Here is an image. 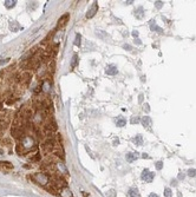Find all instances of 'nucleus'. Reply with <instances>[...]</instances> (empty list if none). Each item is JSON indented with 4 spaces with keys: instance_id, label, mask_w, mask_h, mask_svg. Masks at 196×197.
Returning a JSON list of instances; mask_svg holds the SVG:
<instances>
[{
    "instance_id": "f257e3e1",
    "label": "nucleus",
    "mask_w": 196,
    "mask_h": 197,
    "mask_svg": "<svg viewBox=\"0 0 196 197\" xmlns=\"http://www.w3.org/2000/svg\"><path fill=\"white\" fill-rule=\"evenodd\" d=\"M32 178H33V180L36 183L40 184V185H46L50 182V177L45 172H37L36 175H33Z\"/></svg>"
},
{
    "instance_id": "f03ea898",
    "label": "nucleus",
    "mask_w": 196,
    "mask_h": 197,
    "mask_svg": "<svg viewBox=\"0 0 196 197\" xmlns=\"http://www.w3.org/2000/svg\"><path fill=\"white\" fill-rule=\"evenodd\" d=\"M57 143L53 141L52 138H48L47 141H45V143L42 145V147H43V151H44L45 153H51V152H53L54 151V149H56V146H57Z\"/></svg>"
},
{
    "instance_id": "7ed1b4c3",
    "label": "nucleus",
    "mask_w": 196,
    "mask_h": 197,
    "mask_svg": "<svg viewBox=\"0 0 196 197\" xmlns=\"http://www.w3.org/2000/svg\"><path fill=\"white\" fill-rule=\"evenodd\" d=\"M9 124H10V117L5 116V114H0V135L5 132Z\"/></svg>"
},
{
    "instance_id": "20e7f679",
    "label": "nucleus",
    "mask_w": 196,
    "mask_h": 197,
    "mask_svg": "<svg viewBox=\"0 0 196 197\" xmlns=\"http://www.w3.org/2000/svg\"><path fill=\"white\" fill-rule=\"evenodd\" d=\"M12 136H13V138L15 139H22L24 138V135H25V131H24V128H17V126H13L12 128Z\"/></svg>"
},
{
    "instance_id": "39448f33",
    "label": "nucleus",
    "mask_w": 196,
    "mask_h": 197,
    "mask_svg": "<svg viewBox=\"0 0 196 197\" xmlns=\"http://www.w3.org/2000/svg\"><path fill=\"white\" fill-rule=\"evenodd\" d=\"M154 177H155V174L151 172L149 169H145L142 172V179L145 180L146 183H151L152 180H154Z\"/></svg>"
},
{
    "instance_id": "423d86ee",
    "label": "nucleus",
    "mask_w": 196,
    "mask_h": 197,
    "mask_svg": "<svg viewBox=\"0 0 196 197\" xmlns=\"http://www.w3.org/2000/svg\"><path fill=\"white\" fill-rule=\"evenodd\" d=\"M97 12H98V5H97V3H96V1H93L92 6L90 7L89 11H87V13H86V18H92L93 15L97 13Z\"/></svg>"
},
{
    "instance_id": "0eeeda50",
    "label": "nucleus",
    "mask_w": 196,
    "mask_h": 197,
    "mask_svg": "<svg viewBox=\"0 0 196 197\" xmlns=\"http://www.w3.org/2000/svg\"><path fill=\"white\" fill-rule=\"evenodd\" d=\"M69 19H70V14L69 13L64 14L63 17H60L59 18V20H58V27H64V26L67 24Z\"/></svg>"
},
{
    "instance_id": "6e6552de",
    "label": "nucleus",
    "mask_w": 196,
    "mask_h": 197,
    "mask_svg": "<svg viewBox=\"0 0 196 197\" xmlns=\"http://www.w3.org/2000/svg\"><path fill=\"white\" fill-rule=\"evenodd\" d=\"M105 73L109 76H115L118 73V70L115 65H108L107 69H105Z\"/></svg>"
},
{
    "instance_id": "1a4fd4ad",
    "label": "nucleus",
    "mask_w": 196,
    "mask_h": 197,
    "mask_svg": "<svg viewBox=\"0 0 196 197\" xmlns=\"http://www.w3.org/2000/svg\"><path fill=\"white\" fill-rule=\"evenodd\" d=\"M128 196L129 197H141V194L137 188H130L129 191H128Z\"/></svg>"
},
{
    "instance_id": "9d476101",
    "label": "nucleus",
    "mask_w": 196,
    "mask_h": 197,
    "mask_svg": "<svg viewBox=\"0 0 196 197\" xmlns=\"http://www.w3.org/2000/svg\"><path fill=\"white\" fill-rule=\"evenodd\" d=\"M125 124H126V119L123 116L117 117V119H116V125H117L118 128H123Z\"/></svg>"
},
{
    "instance_id": "9b49d317",
    "label": "nucleus",
    "mask_w": 196,
    "mask_h": 197,
    "mask_svg": "<svg viewBox=\"0 0 196 197\" xmlns=\"http://www.w3.org/2000/svg\"><path fill=\"white\" fill-rule=\"evenodd\" d=\"M60 197H73V196H72V192L70 191V189L66 186V188L60 190Z\"/></svg>"
},
{
    "instance_id": "f8f14e48",
    "label": "nucleus",
    "mask_w": 196,
    "mask_h": 197,
    "mask_svg": "<svg viewBox=\"0 0 196 197\" xmlns=\"http://www.w3.org/2000/svg\"><path fill=\"white\" fill-rule=\"evenodd\" d=\"M141 122H142V125L143 126H144V128H149V126H150V125H151V119H150V117L149 116H144L142 118V119H141Z\"/></svg>"
},
{
    "instance_id": "ddd939ff",
    "label": "nucleus",
    "mask_w": 196,
    "mask_h": 197,
    "mask_svg": "<svg viewBox=\"0 0 196 197\" xmlns=\"http://www.w3.org/2000/svg\"><path fill=\"white\" fill-rule=\"evenodd\" d=\"M135 17L137 19H143V17H144V10H143V7H138L137 10H135Z\"/></svg>"
},
{
    "instance_id": "4468645a",
    "label": "nucleus",
    "mask_w": 196,
    "mask_h": 197,
    "mask_svg": "<svg viewBox=\"0 0 196 197\" xmlns=\"http://www.w3.org/2000/svg\"><path fill=\"white\" fill-rule=\"evenodd\" d=\"M137 158H138V156L136 155L135 152H129V153H126V161L129 162V163H132V162H135Z\"/></svg>"
},
{
    "instance_id": "2eb2a0df",
    "label": "nucleus",
    "mask_w": 196,
    "mask_h": 197,
    "mask_svg": "<svg viewBox=\"0 0 196 197\" xmlns=\"http://www.w3.org/2000/svg\"><path fill=\"white\" fill-rule=\"evenodd\" d=\"M15 4H17L15 0H6V1H4V5H5L6 9H13Z\"/></svg>"
},
{
    "instance_id": "dca6fc26",
    "label": "nucleus",
    "mask_w": 196,
    "mask_h": 197,
    "mask_svg": "<svg viewBox=\"0 0 196 197\" xmlns=\"http://www.w3.org/2000/svg\"><path fill=\"white\" fill-rule=\"evenodd\" d=\"M54 67H56V63H54V60H50L47 63V72L48 73H53L54 72Z\"/></svg>"
},
{
    "instance_id": "f3484780",
    "label": "nucleus",
    "mask_w": 196,
    "mask_h": 197,
    "mask_svg": "<svg viewBox=\"0 0 196 197\" xmlns=\"http://www.w3.org/2000/svg\"><path fill=\"white\" fill-rule=\"evenodd\" d=\"M0 167L1 168H4V169H12L13 168V165H12L10 162H7V161H4V162H0Z\"/></svg>"
},
{
    "instance_id": "a211bd4d",
    "label": "nucleus",
    "mask_w": 196,
    "mask_h": 197,
    "mask_svg": "<svg viewBox=\"0 0 196 197\" xmlns=\"http://www.w3.org/2000/svg\"><path fill=\"white\" fill-rule=\"evenodd\" d=\"M134 143L136 145H142L143 144V138H142V136L141 135H138V136H136L134 138Z\"/></svg>"
},
{
    "instance_id": "6ab92c4d",
    "label": "nucleus",
    "mask_w": 196,
    "mask_h": 197,
    "mask_svg": "<svg viewBox=\"0 0 196 197\" xmlns=\"http://www.w3.org/2000/svg\"><path fill=\"white\" fill-rule=\"evenodd\" d=\"M77 63H78V56H77V54H75V56L72 57V61H71V67H72V69H75V67L77 66Z\"/></svg>"
},
{
    "instance_id": "aec40b11",
    "label": "nucleus",
    "mask_w": 196,
    "mask_h": 197,
    "mask_svg": "<svg viewBox=\"0 0 196 197\" xmlns=\"http://www.w3.org/2000/svg\"><path fill=\"white\" fill-rule=\"evenodd\" d=\"M10 28H11L12 31H18L20 28V26L18 25L15 21H13V22H11V24H10Z\"/></svg>"
},
{
    "instance_id": "412c9836",
    "label": "nucleus",
    "mask_w": 196,
    "mask_h": 197,
    "mask_svg": "<svg viewBox=\"0 0 196 197\" xmlns=\"http://www.w3.org/2000/svg\"><path fill=\"white\" fill-rule=\"evenodd\" d=\"M80 39H81V36L79 33H77L76 34V40H75V45H76V46H80Z\"/></svg>"
},
{
    "instance_id": "4be33fe9",
    "label": "nucleus",
    "mask_w": 196,
    "mask_h": 197,
    "mask_svg": "<svg viewBox=\"0 0 196 197\" xmlns=\"http://www.w3.org/2000/svg\"><path fill=\"white\" fill-rule=\"evenodd\" d=\"M151 30L152 31H156V32H158V33H163V30L161 27H158L157 25H154V24H151Z\"/></svg>"
},
{
    "instance_id": "5701e85b",
    "label": "nucleus",
    "mask_w": 196,
    "mask_h": 197,
    "mask_svg": "<svg viewBox=\"0 0 196 197\" xmlns=\"http://www.w3.org/2000/svg\"><path fill=\"white\" fill-rule=\"evenodd\" d=\"M30 161H31V162L40 161V153H36V155H34V157H31V158H30Z\"/></svg>"
},
{
    "instance_id": "b1692460",
    "label": "nucleus",
    "mask_w": 196,
    "mask_h": 197,
    "mask_svg": "<svg viewBox=\"0 0 196 197\" xmlns=\"http://www.w3.org/2000/svg\"><path fill=\"white\" fill-rule=\"evenodd\" d=\"M188 176H190V177H195V176H196V170L195 169H189V170H188Z\"/></svg>"
},
{
    "instance_id": "393cba45",
    "label": "nucleus",
    "mask_w": 196,
    "mask_h": 197,
    "mask_svg": "<svg viewBox=\"0 0 196 197\" xmlns=\"http://www.w3.org/2000/svg\"><path fill=\"white\" fill-rule=\"evenodd\" d=\"M171 190L169 188H167V189H164V196L165 197H171Z\"/></svg>"
},
{
    "instance_id": "a878e982",
    "label": "nucleus",
    "mask_w": 196,
    "mask_h": 197,
    "mask_svg": "<svg viewBox=\"0 0 196 197\" xmlns=\"http://www.w3.org/2000/svg\"><path fill=\"white\" fill-rule=\"evenodd\" d=\"M162 167H163V163H162L161 161L156 163V169H157V170H161V169H162Z\"/></svg>"
},
{
    "instance_id": "bb28decb",
    "label": "nucleus",
    "mask_w": 196,
    "mask_h": 197,
    "mask_svg": "<svg viewBox=\"0 0 196 197\" xmlns=\"http://www.w3.org/2000/svg\"><path fill=\"white\" fill-rule=\"evenodd\" d=\"M140 118H138V117H134V118H132V119H131V123H132V124H137V123L138 122H140Z\"/></svg>"
},
{
    "instance_id": "cd10ccee",
    "label": "nucleus",
    "mask_w": 196,
    "mask_h": 197,
    "mask_svg": "<svg viewBox=\"0 0 196 197\" xmlns=\"http://www.w3.org/2000/svg\"><path fill=\"white\" fill-rule=\"evenodd\" d=\"M155 4H156V7H157V9H161V7H162V5H163L162 1H156Z\"/></svg>"
},
{
    "instance_id": "c85d7f7f",
    "label": "nucleus",
    "mask_w": 196,
    "mask_h": 197,
    "mask_svg": "<svg viewBox=\"0 0 196 197\" xmlns=\"http://www.w3.org/2000/svg\"><path fill=\"white\" fill-rule=\"evenodd\" d=\"M108 196L109 197H115V191H113V190H110V192L108 194Z\"/></svg>"
},
{
    "instance_id": "c756f323",
    "label": "nucleus",
    "mask_w": 196,
    "mask_h": 197,
    "mask_svg": "<svg viewBox=\"0 0 196 197\" xmlns=\"http://www.w3.org/2000/svg\"><path fill=\"white\" fill-rule=\"evenodd\" d=\"M123 47L124 48H125V50H131V46H130V45H128V44H125V45H123Z\"/></svg>"
},
{
    "instance_id": "7c9ffc66",
    "label": "nucleus",
    "mask_w": 196,
    "mask_h": 197,
    "mask_svg": "<svg viewBox=\"0 0 196 197\" xmlns=\"http://www.w3.org/2000/svg\"><path fill=\"white\" fill-rule=\"evenodd\" d=\"M132 36H134L135 38H136V37H138V32H137V31H134V32H132Z\"/></svg>"
},
{
    "instance_id": "2f4dec72",
    "label": "nucleus",
    "mask_w": 196,
    "mask_h": 197,
    "mask_svg": "<svg viewBox=\"0 0 196 197\" xmlns=\"http://www.w3.org/2000/svg\"><path fill=\"white\" fill-rule=\"evenodd\" d=\"M149 197H158V195H157V194H154V192H151V194L149 195Z\"/></svg>"
},
{
    "instance_id": "473e14b6",
    "label": "nucleus",
    "mask_w": 196,
    "mask_h": 197,
    "mask_svg": "<svg viewBox=\"0 0 196 197\" xmlns=\"http://www.w3.org/2000/svg\"><path fill=\"white\" fill-rule=\"evenodd\" d=\"M183 178H184V175H183V174H179V175H178V179H183Z\"/></svg>"
},
{
    "instance_id": "72a5a7b5",
    "label": "nucleus",
    "mask_w": 196,
    "mask_h": 197,
    "mask_svg": "<svg viewBox=\"0 0 196 197\" xmlns=\"http://www.w3.org/2000/svg\"><path fill=\"white\" fill-rule=\"evenodd\" d=\"M146 109V111H149V105L148 104H145V105H144V110H145Z\"/></svg>"
},
{
    "instance_id": "f704fd0d",
    "label": "nucleus",
    "mask_w": 196,
    "mask_h": 197,
    "mask_svg": "<svg viewBox=\"0 0 196 197\" xmlns=\"http://www.w3.org/2000/svg\"><path fill=\"white\" fill-rule=\"evenodd\" d=\"M142 157H143V158H149V156H148V155H145V153H143Z\"/></svg>"
},
{
    "instance_id": "c9c22d12",
    "label": "nucleus",
    "mask_w": 196,
    "mask_h": 197,
    "mask_svg": "<svg viewBox=\"0 0 196 197\" xmlns=\"http://www.w3.org/2000/svg\"><path fill=\"white\" fill-rule=\"evenodd\" d=\"M135 43H137V44H141V40H140V39H135Z\"/></svg>"
},
{
    "instance_id": "e433bc0d",
    "label": "nucleus",
    "mask_w": 196,
    "mask_h": 197,
    "mask_svg": "<svg viewBox=\"0 0 196 197\" xmlns=\"http://www.w3.org/2000/svg\"><path fill=\"white\" fill-rule=\"evenodd\" d=\"M142 99H143V94H141L140 96V102H142Z\"/></svg>"
}]
</instances>
